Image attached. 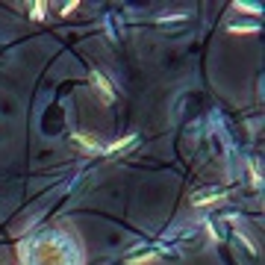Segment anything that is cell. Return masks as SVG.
Listing matches in <instances>:
<instances>
[{"label": "cell", "mask_w": 265, "mask_h": 265, "mask_svg": "<svg viewBox=\"0 0 265 265\" xmlns=\"http://www.w3.org/2000/svg\"><path fill=\"white\" fill-rule=\"evenodd\" d=\"M206 227L212 230V236H215V239H221V242L227 239V227H224V221H209Z\"/></svg>", "instance_id": "7"}, {"label": "cell", "mask_w": 265, "mask_h": 265, "mask_svg": "<svg viewBox=\"0 0 265 265\" xmlns=\"http://www.w3.org/2000/svg\"><path fill=\"white\" fill-rule=\"evenodd\" d=\"M92 83H95V89L103 95V100H106V103H112V100L118 98V95H115V89H112V83H109L100 71H92Z\"/></svg>", "instance_id": "1"}, {"label": "cell", "mask_w": 265, "mask_h": 265, "mask_svg": "<svg viewBox=\"0 0 265 265\" xmlns=\"http://www.w3.org/2000/svg\"><path fill=\"white\" fill-rule=\"evenodd\" d=\"M44 12H47V3H33L30 6V15H33L35 21H44Z\"/></svg>", "instance_id": "8"}, {"label": "cell", "mask_w": 265, "mask_h": 265, "mask_svg": "<svg viewBox=\"0 0 265 265\" xmlns=\"http://www.w3.org/2000/svg\"><path fill=\"white\" fill-rule=\"evenodd\" d=\"M230 33H260V24L257 21H236V24H230Z\"/></svg>", "instance_id": "6"}, {"label": "cell", "mask_w": 265, "mask_h": 265, "mask_svg": "<svg viewBox=\"0 0 265 265\" xmlns=\"http://www.w3.org/2000/svg\"><path fill=\"white\" fill-rule=\"evenodd\" d=\"M74 144H80L89 153H103V144L98 138H92V132H74Z\"/></svg>", "instance_id": "2"}, {"label": "cell", "mask_w": 265, "mask_h": 265, "mask_svg": "<svg viewBox=\"0 0 265 265\" xmlns=\"http://www.w3.org/2000/svg\"><path fill=\"white\" fill-rule=\"evenodd\" d=\"M138 141V135H127V138H115L112 144H106L103 147V153H118V150H127L130 144H135Z\"/></svg>", "instance_id": "3"}, {"label": "cell", "mask_w": 265, "mask_h": 265, "mask_svg": "<svg viewBox=\"0 0 265 265\" xmlns=\"http://www.w3.org/2000/svg\"><path fill=\"white\" fill-rule=\"evenodd\" d=\"M233 236H236V242H239V245H245V251H248V257H257V254H260V248H257V245L251 242V239H248V233L236 230V233H233Z\"/></svg>", "instance_id": "5"}, {"label": "cell", "mask_w": 265, "mask_h": 265, "mask_svg": "<svg viewBox=\"0 0 265 265\" xmlns=\"http://www.w3.org/2000/svg\"><path fill=\"white\" fill-rule=\"evenodd\" d=\"M221 195H224V192H221V189H209V192H200V195H195V206H206V203H212V200H218L221 198Z\"/></svg>", "instance_id": "4"}]
</instances>
